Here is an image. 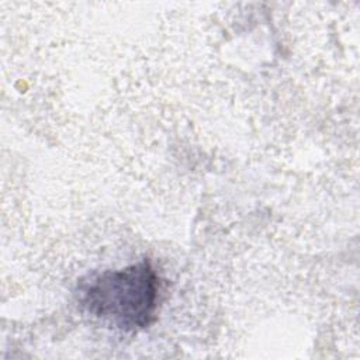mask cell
Here are the masks:
<instances>
[{"label":"cell","mask_w":360,"mask_h":360,"mask_svg":"<svg viewBox=\"0 0 360 360\" xmlns=\"http://www.w3.org/2000/svg\"><path fill=\"white\" fill-rule=\"evenodd\" d=\"M159 278L142 260L120 270H105L80 281L77 301L93 318L124 332L148 326L158 308Z\"/></svg>","instance_id":"6da1fadb"}]
</instances>
